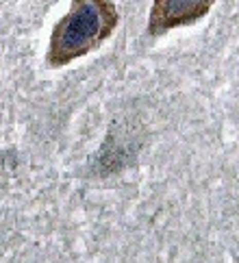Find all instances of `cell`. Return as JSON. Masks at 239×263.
I'll list each match as a JSON object with an SVG mask.
<instances>
[{
	"instance_id": "6da1fadb",
	"label": "cell",
	"mask_w": 239,
	"mask_h": 263,
	"mask_svg": "<svg viewBox=\"0 0 239 263\" xmlns=\"http://www.w3.org/2000/svg\"><path fill=\"white\" fill-rule=\"evenodd\" d=\"M120 13L113 0H72L65 13L50 33L46 63L63 68L96 50L116 31Z\"/></svg>"
},
{
	"instance_id": "7a4b0ae2",
	"label": "cell",
	"mask_w": 239,
	"mask_h": 263,
	"mask_svg": "<svg viewBox=\"0 0 239 263\" xmlns=\"http://www.w3.org/2000/svg\"><path fill=\"white\" fill-rule=\"evenodd\" d=\"M215 0H152L148 33L161 37L178 26L196 24L211 11Z\"/></svg>"
}]
</instances>
